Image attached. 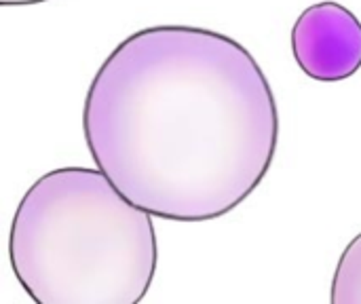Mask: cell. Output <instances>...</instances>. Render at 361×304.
I'll list each match as a JSON object with an SVG mask.
<instances>
[{"instance_id":"6da1fadb","label":"cell","mask_w":361,"mask_h":304,"mask_svg":"<svg viewBox=\"0 0 361 304\" xmlns=\"http://www.w3.org/2000/svg\"><path fill=\"white\" fill-rule=\"evenodd\" d=\"M82 131L97 169L131 203L161 220L207 222L267 178L279 112L267 74L235 38L152 25L95 72Z\"/></svg>"},{"instance_id":"7a4b0ae2","label":"cell","mask_w":361,"mask_h":304,"mask_svg":"<svg viewBox=\"0 0 361 304\" xmlns=\"http://www.w3.org/2000/svg\"><path fill=\"white\" fill-rule=\"evenodd\" d=\"M152 218L102 169H53L17 205L13 273L36 304L142 303L159 258Z\"/></svg>"},{"instance_id":"3957f363","label":"cell","mask_w":361,"mask_h":304,"mask_svg":"<svg viewBox=\"0 0 361 304\" xmlns=\"http://www.w3.org/2000/svg\"><path fill=\"white\" fill-rule=\"evenodd\" d=\"M292 53L309 78L347 80L361 68V21L338 2L311 4L292 28Z\"/></svg>"},{"instance_id":"277c9868","label":"cell","mask_w":361,"mask_h":304,"mask_svg":"<svg viewBox=\"0 0 361 304\" xmlns=\"http://www.w3.org/2000/svg\"><path fill=\"white\" fill-rule=\"evenodd\" d=\"M330 303L361 304V233L349 241L338 258Z\"/></svg>"},{"instance_id":"5b68a950","label":"cell","mask_w":361,"mask_h":304,"mask_svg":"<svg viewBox=\"0 0 361 304\" xmlns=\"http://www.w3.org/2000/svg\"><path fill=\"white\" fill-rule=\"evenodd\" d=\"M40 2H49V0H0L2 6H25V4H40Z\"/></svg>"}]
</instances>
